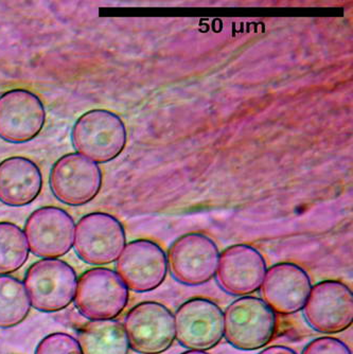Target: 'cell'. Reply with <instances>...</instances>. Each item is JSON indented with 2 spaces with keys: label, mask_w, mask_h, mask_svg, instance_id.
<instances>
[{
  "label": "cell",
  "mask_w": 353,
  "mask_h": 354,
  "mask_svg": "<svg viewBox=\"0 0 353 354\" xmlns=\"http://www.w3.org/2000/svg\"><path fill=\"white\" fill-rule=\"evenodd\" d=\"M71 139L80 154L96 164H105L119 156L125 148L127 129L118 115L105 109H93L78 119Z\"/></svg>",
  "instance_id": "obj_1"
},
{
  "label": "cell",
  "mask_w": 353,
  "mask_h": 354,
  "mask_svg": "<svg viewBox=\"0 0 353 354\" xmlns=\"http://www.w3.org/2000/svg\"><path fill=\"white\" fill-rule=\"evenodd\" d=\"M32 307L53 313L75 300L78 277L75 270L59 259H43L30 266L24 280Z\"/></svg>",
  "instance_id": "obj_2"
},
{
  "label": "cell",
  "mask_w": 353,
  "mask_h": 354,
  "mask_svg": "<svg viewBox=\"0 0 353 354\" xmlns=\"http://www.w3.org/2000/svg\"><path fill=\"white\" fill-rule=\"evenodd\" d=\"M276 316L260 298L242 297L230 304L224 313V336L237 349L253 351L272 341Z\"/></svg>",
  "instance_id": "obj_3"
},
{
  "label": "cell",
  "mask_w": 353,
  "mask_h": 354,
  "mask_svg": "<svg viewBox=\"0 0 353 354\" xmlns=\"http://www.w3.org/2000/svg\"><path fill=\"white\" fill-rule=\"evenodd\" d=\"M129 299V288L109 268H91L78 281L75 307L87 319H115L123 313Z\"/></svg>",
  "instance_id": "obj_4"
},
{
  "label": "cell",
  "mask_w": 353,
  "mask_h": 354,
  "mask_svg": "<svg viewBox=\"0 0 353 354\" xmlns=\"http://www.w3.org/2000/svg\"><path fill=\"white\" fill-rule=\"evenodd\" d=\"M125 242V228L111 214H87L75 226L73 248L80 259L91 266L115 262L123 252Z\"/></svg>",
  "instance_id": "obj_5"
},
{
  "label": "cell",
  "mask_w": 353,
  "mask_h": 354,
  "mask_svg": "<svg viewBox=\"0 0 353 354\" xmlns=\"http://www.w3.org/2000/svg\"><path fill=\"white\" fill-rule=\"evenodd\" d=\"M123 327L129 347L141 354L163 353L175 339L174 316L159 302L135 306L125 316Z\"/></svg>",
  "instance_id": "obj_6"
},
{
  "label": "cell",
  "mask_w": 353,
  "mask_h": 354,
  "mask_svg": "<svg viewBox=\"0 0 353 354\" xmlns=\"http://www.w3.org/2000/svg\"><path fill=\"white\" fill-rule=\"evenodd\" d=\"M220 252L207 236L188 234L177 239L169 250L168 266L179 283L199 286L210 281L217 274Z\"/></svg>",
  "instance_id": "obj_7"
},
{
  "label": "cell",
  "mask_w": 353,
  "mask_h": 354,
  "mask_svg": "<svg viewBox=\"0 0 353 354\" xmlns=\"http://www.w3.org/2000/svg\"><path fill=\"white\" fill-rule=\"evenodd\" d=\"M49 182L57 200L69 206H82L91 202L101 190L102 172L91 159L71 153L53 165Z\"/></svg>",
  "instance_id": "obj_8"
},
{
  "label": "cell",
  "mask_w": 353,
  "mask_h": 354,
  "mask_svg": "<svg viewBox=\"0 0 353 354\" xmlns=\"http://www.w3.org/2000/svg\"><path fill=\"white\" fill-rule=\"evenodd\" d=\"M75 232L71 214L57 207L47 206L28 218L24 232L32 254L44 259H57L73 248Z\"/></svg>",
  "instance_id": "obj_9"
},
{
  "label": "cell",
  "mask_w": 353,
  "mask_h": 354,
  "mask_svg": "<svg viewBox=\"0 0 353 354\" xmlns=\"http://www.w3.org/2000/svg\"><path fill=\"white\" fill-rule=\"evenodd\" d=\"M175 339L190 350L211 349L224 336V313L211 300L194 298L175 314Z\"/></svg>",
  "instance_id": "obj_10"
},
{
  "label": "cell",
  "mask_w": 353,
  "mask_h": 354,
  "mask_svg": "<svg viewBox=\"0 0 353 354\" xmlns=\"http://www.w3.org/2000/svg\"><path fill=\"white\" fill-rule=\"evenodd\" d=\"M304 311L307 322L315 331L340 333L352 325V292L340 281L319 282L311 288Z\"/></svg>",
  "instance_id": "obj_11"
},
{
  "label": "cell",
  "mask_w": 353,
  "mask_h": 354,
  "mask_svg": "<svg viewBox=\"0 0 353 354\" xmlns=\"http://www.w3.org/2000/svg\"><path fill=\"white\" fill-rule=\"evenodd\" d=\"M116 268L129 290L145 293L153 291L165 281L167 256L163 248L152 241H133L123 248Z\"/></svg>",
  "instance_id": "obj_12"
},
{
  "label": "cell",
  "mask_w": 353,
  "mask_h": 354,
  "mask_svg": "<svg viewBox=\"0 0 353 354\" xmlns=\"http://www.w3.org/2000/svg\"><path fill=\"white\" fill-rule=\"evenodd\" d=\"M46 111L39 97L26 89H13L0 97V138L25 143L43 130Z\"/></svg>",
  "instance_id": "obj_13"
},
{
  "label": "cell",
  "mask_w": 353,
  "mask_h": 354,
  "mask_svg": "<svg viewBox=\"0 0 353 354\" xmlns=\"http://www.w3.org/2000/svg\"><path fill=\"white\" fill-rule=\"evenodd\" d=\"M266 274V263L262 254L245 244L226 248L219 259L217 279L226 293L246 296L261 288Z\"/></svg>",
  "instance_id": "obj_14"
},
{
  "label": "cell",
  "mask_w": 353,
  "mask_h": 354,
  "mask_svg": "<svg viewBox=\"0 0 353 354\" xmlns=\"http://www.w3.org/2000/svg\"><path fill=\"white\" fill-rule=\"evenodd\" d=\"M310 291L308 274L293 263L272 266L266 270L261 284L263 301L281 315H290L304 309Z\"/></svg>",
  "instance_id": "obj_15"
},
{
  "label": "cell",
  "mask_w": 353,
  "mask_h": 354,
  "mask_svg": "<svg viewBox=\"0 0 353 354\" xmlns=\"http://www.w3.org/2000/svg\"><path fill=\"white\" fill-rule=\"evenodd\" d=\"M43 187L41 170L26 157L14 156L0 162V202L23 207L37 200Z\"/></svg>",
  "instance_id": "obj_16"
},
{
  "label": "cell",
  "mask_w": 353,
  "mask_h": 354,
  "mask_svg": "<svg viewBox=\"0 0 353 354\" xmlns=\"http://www.w3.org/2000/svg\"><path fill=\"white\" fill-rule=\"evenodd\" d=\"M78 342L83 354H129L127 332L115 319L89 322L79 330Z\"/></svg>",
  "instance_id": "obj_17"
},
{
  "label": "cell",
  "mask_w": 353,
  "mask_h": 354,
  "mask_svg": "<svg viewBox=\"0 0 353 354\" xmlns=\"http://www.w3.org/2000/svg\"><path fill=\"white\" fill-rule=\"evenodd\" d=\"M30 309L25 284L12 276H0V328L8 329L23 323Z\"/></svg>",
  "instance_id": "obj_18"
},
{
  "label": "cell",
  "mask_w": 353,
  "mask_h": 354,
  "mask_svg": "<svg viewBox=\"0 0 353 354\" xmlns=\"http://www.w3.org/2000/svg\"><path fill=\"white\" fill-rule=\"evenodd\" d=\"M25 232L17 225L0 222V276L23 268L29 258Z\"/></svg>",
  "instance_id": "obj_19"
},
{
  "label": "cell",
  "mask_w": 353,
  "mask_h": 354,
  "mask_svg": "<svg viewBox=\"0 0 353 354\" xmlns=\"http://www.w3.org/2000/svg\"><path fill=\"white\" fill-rule=\"evenodd\" d=\"M35 354H83L79 342L67 333L49 334L39 342Z\"/></svg>",
  "instance_id": "obj_20"
},
{
  "label": "cell",
  "mask_w": 353,
  "mask_h": 354,
  "mask_svg": "<svg viewBox=\"0 0 353 354\" xmlns=\"http://www.w3.org/2000/svg\"><path fill=\"white\" fill-rule=\"evenodd\" d=\"M302 354H352L348 346L334 337H319L309 343Z\"/></svg>",
  "instance_id": "obj_21"
},
{
  "label": "cell",
  "mask_w": 353,
  "mask_h": 354,
  "mask_svg": "<svg viewBox=\"0 0 353 354\" xmlns=\"http://www.w3.org/2000/svg\"><path fill=\"white\" fill-rule=\"evenodd\" d=\"M259 354H297L294 350L291 348L284 347V346H271L266 349L262 350Z\"/></svg>",
  "instance_id": "obj_22"
},
{
  "label": "cell",
  "mask_w": 353,
  "mask_h": 354,
  "mask_svg": "<svg viewBox=\"0 0 353 354\" xmlns=\"http://www.w3.org/2000/svg\"><path fill=\"white\" fill-rule=\"evenodd\" d=\"M181 354H209L207 352L201 351V350H189V351L183 352Z\"/></svg>",
  "instance_id": "obj_23"
}]
</instances>
